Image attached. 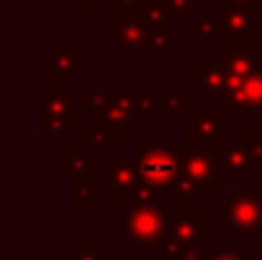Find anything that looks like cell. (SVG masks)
Here are the masks:
<instances>
[{"mask_svg":"<svg viewBox=\"0 0 262 260\" xmlns=\"http://www.w3.org/2000/svg\"><path fill=\"white\" fill-rule=\"evenodd\" d=\"M219 228L237 230L246 242H262V189H232L219 198Z\"/></svg>","mask_w":262,"mask_h":260,"instance_id":"1","label":"cell"},{"mask_svg":"<svg viewBox=\"0 0 262 260\" xmlns=\"http://www.w3.org/2000/svg\"><path fill=\"white\" fill-rule=\"evenodd\" d=\"M186 152H189V145H138L136 147L138 180L147 182L154 189H168L172 180L180 175Z\"/></svg>","mask_w":262,"mask_h":260,"instance_id":"2","label":"cell"},{"mask_svg":"<svg viewBox=\"0 0 262 260\" xmlns=\"http://www.w3.org/2000/svg\"><path fill=\"white\" fill-rule=\"evenodd\" d=\"M214 106L221 115H262V64L244 76H228L226 92Z\"/></svg>","mask_w":262,"mask_h":260,"instance_id":"3","label":"cell"},{"mask_svg":"<svg viewBox=\"0 0 262 260\" xmlns=\"http://www.w3.org/2000/svg\"><path fill=\"white\" fill-rule=\"evenodd\" d=\"M124 235L136 247L157 249L168 235V210H161L157 203L127 210Z\"/></svg>","mask_w":262,"mask_h":260,"instance_id":"4","label":"cell"},{"mask_svg":"<svg viewBox=\"0 0 262 260\" xmlns=\"http://www.w3.org/2000/svg\"><path fill=\"white\" fill-rule=\"evenodd\" d=\"M41 134L44 136L74 134V97L64 88H53L41 97Z\"/></svg>","mask_w":262,"mask_h":260,"instance_id":"5","label":"cell"},{"mask_svg":"<svg viewBox=\"0 0 262 260\" xmlns=\"http://www.w3.org/2000/svg\"><path fill=\"white\" fill-rule=\"evenodd\" d=\"M104 39L113 44L115 51L127 53V51H140L149 49L152 39V28L140 16H127V18H106L104 23Z\"/></svg>","mask_w":262,"mask_h":260,"instance_id":"6","label":"cell"},{"mask_svg":"<svg viewBox=\"0 0 262 260\" xmlns=\"http://www.w3.org/2000/svg\"><path fill=\"white\" fill-rule=\"evenodd\" d=\"M219 23L226 41L230 44H251L253 32L262 30V9H246L219 0Z\"/></svg>","mask_w":262,"mask_h":260,"instance_id":"7","label":"cell"},{"mask_svg":"<svg viewBox=\"0 0 262 260\" xmlns=\"http://www.w3.org/2000/svg\"><path fill=\"white\" fill-rule=\"evenodd\" d=\"M138 184L136 155H106L104 157V198L124 201Z\"/></svg>","mask_w":262,"mask_h":260,"instance_id":"8","label":"cell"},{"mask_svg":"<svg viewBox=\"0 0 262 260\" xmlns=\"http://www.w3.org/2000/svg\"><path fill=\"white\" fill-rule=\"evenodd\" d=\"M251 138L249 134H232L230 143L214 147L219 173L223 180H249L253 173L251 164Z\"/></svg>","mask_w":262,"mask_h":260,"instance_id":"9","label":"cell"},{"mask_svg":"<svg viewBox=\"0 0 262 260\" xmlns=\"http://www.w3.org/2000/svg\"><path fill=\"white\" fill-rule=\"evenodd\" d=\"M92 120L104 122L108 127H113L118 132V136H122L129 127H134L138 122V111H136V99L134 95H129L124 83H113V90L108 92L104 109L95 115Z\"/></svg>","mask_w":262,"mask_h":260,"instance_id":"10","label":"cell"},{"mask_svg":"<svg viewBox=\"0 0 262 260\" xmlns=\"http://www.w3.org/2000/svg\"><path fill=\"white\" fill-rule=\"evenodd\" d=\"M51 49H53V58L41 64V72L51 74L53 88H64L74 83V76L83 74V69H85L83 51L74 49L72 41H53Z\"/></svg>","mask_w":262,"mask_h":260,"instance_id":"11","label":"cell"},{"mask_svg":"<svg viewBox=\"0 0 262 260\" xmlns=\"http://www.w3.org/2000/svg\"><path fill=\"white\" fill-rule=\"evenodd\" d=\"M221 136V118H219V113H212L209 101L198 106V113L186 115V145L189 147H219Z\"/></svg>","mask_w":262,"mask_h":260,"instance_id":"12","label":"cell"},{"mask_svg":"<svg viewBox=\"0 0 262 260\" xmlns=\"http://www.w3.org/2000/svg\"><path fill=\"white\" fill-rule=\"evenodd\" d=\"M168 235L193 247L209 240V221L195 207H168Z\"/></svg>","mask_w":262,"mask_h":260,"instance_id":"13","label":"cell"},{"mask_svg":"<svg viewBox=\"0 0 262 260\" xmlns=\"http://www.w3.org/2000/svg\"><path fill=\"white\" fill-rule=\"evenodd\" d=\"M182 175L195 180L200 187L207 189H219L221 184V173H219V164H216V152L214 147H189L186 159L182 164Z\"/></svg>","mask_w":262,"mask_h":260,"instance_id":"14","label":"cell"},{"mask_svg":"<svg viewBox=\"0 0 262 260\" xmlns=\"http://www.w3.org/2000/svg\"><path fill=\"white\" fill-rule=\"evenodd\" d=\"M228 74L219 60H200L198 62V92L207 97L209 104H216V99L226 92Z\"/></svg>","mask_w":262,"mask_h":260,"instance_id":"15","label":"cell"},{"mask_svg":"<svg viewBox=\"0 0 262 260\" xmlns=\"http://www.w3.org/2000/svg\"><path fill=\"white\" fill-rule=\"evenodd\" d=\"M186 39L189 41H221L226 37H223L221 23L212 16V12L200 7L186 21Z\"/></svg>","mask_w":262,"mask_h":260,"instance_id":"16","label":"cell"},{"mask_svg":"<svg viewBox=\"0 0 262 260\" xmlns=\"http://www.w3.org/2000/svg\"><path fill=\"white\" fill-rule=\"evenodd\" d=\"M62 175L69 182L81 178H95V157L88 155L85 145H74L72 152L62 157Z\"/></svg>","mask_w":262,"mask_h":260,"instance_id":"17","label":"cell"},{"mask_svg":"<svg viewBox=\"0 0 262 260\" xmlns=\"http://www.w3.org/2000/svg\"><path fill=\"white\" fill-rule=\"evenodd\" d=\"M118 141V132L104 122L92 120V124L83 127V145L85 147H113Z\"/></svg>","mask_w":262,"mask_h":260,"instance_id":"18","label":"cell"},{"mask_svg":"<svg viewBox=\"0 0 262 260\" xmlns=\"http://www.w3.org/2000/svg\"><path fill=\"white\" fill-rule=\"evenodd\" d=\"M83 95H85L83 113L95 118V115L104 109L106 99H108V88H106V83H85V85H83Z\"/></svg>","mask_w":262,"mask_h":260,"instance_id":"19","label":"cell"},{"mask_svg":"<svg viewBox=\"0 0 262 260\" xmlns=\"http://www.w3.org/2000/svg\"><path fill=\"white\" fill-rule=\"evenodd\" d=\"M159 115H189V95L159 92Z\"/></svg>","mask_w":262,"mask_h":260,"instance_id":"20","label":"cell"},{"mask_svg":"<svg viewBox=\"0 0 262 260\" xmlns=\"http://www.w3.org/2000/svg\"><path fill=\"white\" fill-rule=\"evenodd\" d=\"M180 49V32L172 28H152V39H149V51L159 53H175Z\"/></svg>","mask_w":262,"mask_h":260,"instance_id":"21","label":"cell"},{"mask_svg":"<svg viewBox=\"0 0 262 260\" xmlns=\"http://www.w3.org/2000/svg\"><path fill=\"white\" fill-rule=\"evenodd\" d=\"M74 196H72V205L76 210H92L95 207V178H81L74 180Z\"/></svg>","mask_w":262,"mask_h":260,"instance_id":"22","label":"cell"},{"mask_svg":"<svg viewBox=\"0 0 262 260\" xmlns=\"http://www.w3.org/2000/svg\"><path fill=\"white\" fill-rule=\"evenodd\" d=\"M200 184L195 182V180L186 178V175H177L175 180H172V184L166 189V196L170 198V201H186V198H193L195 193L200 191Z\"/></svg>","mask_w":262,"mask_h":260,"instance_id":"23","label":"cell"},{"mask_svg":"<svg viewBox=\"0 0 262 260\" xmlns=\"http://www.w3.org/2000/svg\"><path fill=\"white\" fill-rule=\"evenodd\" d=\"M157 191L159 189L149 187L147 182L138 180V184L134 187V191L124 198V207L127 210H134V207H143V205H154L157 203Z\"/></svg>","mask_w":262,"mask_h":260,"instance_id":"24","label":"cell"},{"mask_svg":"<svg viewBox=\"0 0 262 260\" xmlns=\"http://www.w3.org/2000/svg\"><path fill=\"white\" fill-rule=\"evenodd\" d=\"M140 16L145 18V23L149 28H168V21H170V16L166 12V5L161 0H147Z\"/></svg>","mask_w":262,"mask_h":260,"instance_id":"25","label":"cell"},{"mask_svg":"<svg viewBox=\"0 0 262 260\" xmlns=\"http://www.w3.org/2000/svg\"><path fill=\"white\" fill-rule=\"evenodd\" d=\"M166 5V12L170 16V21H189V16L200 9L203 0H161Z\"/></svg>","mask_w":262,"mask_h":260,"instance_id":"26","label":"cell"},{"mask_svg":"<svg viewBox=\"0 0 262 260\" xmlns=\"http://www.w3.org/2000/svg\"><path fill=\"white\" fill-rule=\"evenodd\" d=\"M111 3H113V16L127 18V16H138L147 0H111Z\"/></svg>","mask_w":262,"mask_h":260,"instance_id":"27","label":"cell"},{"mask_svg":"<svg viewBox=\"0 0 262 260\" xmlns=\"http://www.w3.org/2000/svg\"><path fill=\"white\" fill-rule=\"evenodd\" d=\"M138 115H159V95H134Z\"/></svg>","mask_w":262,"mask_h":260,"instance_id":"28","label":"cell"},{"mask_svg":"<svg viewBox=\"0 0 262 260\" xmlns=\"http://www.w3.org/2000/svg\"><path fill=\"white\" fill-rule=\"evenodd\" d=\"M74 260H106V253L101 249H97V244L92 240H85L83 247L78 249V253L74 256Z\"/></svg>","mask_w":262,"mask_h":260,"instance_id":"29","label":"cell"},{"mask_svg":"<svg viewBox=\"0 0 262 260\" xmlns=\"http://www.w3.org/2000/svg\"><path fill=\"white\" fill-rule=\"evenodd\" d=\"M212 260H253V253L249 249H239V251L221 249V251H212Z\"/></svg>","mask_w":262,"mask_h":260,"instance_id":"30","label":"cell"},{"mask_svg":"<svg viewBox=\"0 0 262 260\" xmlns=\"http://www.w3.org/2000/svg\"><path fill=\"white\" fill-rule=\"evenodd\" d=\"M58 3H62V9H67V12H90V9H95L97 0H58Z\"/></svg>","mask_w":262,"mask_h":260,"instance_id":"31","label":"cell"},{"mask_svg":"<svg viewBox=\"0 0 262 260\" xmlns=\"http://www.w3.org/2000/svg\"><path fill=\"white\" fill-rule=\"evenodd\" d=\"M251 164H253V168L262 170V136L251 138Z\"/></svg>","mask_w":262,"mask_h":260,"instance_id":"32","label":"cell"},{"mask_svg":"<svg viewBox=\"0 0 262 260\" xmlns=\"http://www.w3.org/2000/svg\"><path fill=\"white\" fill-rule=\"evenodd\" d=\"M172 260H203V247L195 244V247H186L180 256H175Z\"/></svg>","mask_w":262,"mask_h":260,"instance_id":"33","label":"cell"},{"mask_svg":"<svg viewBox=\"0 0 262 260\" xmlns=\"http://www.w3.org/2000/svg\"><path fill=\"white\" fill-rule=\"evenodd\" d=\"M226 3L235 5V7H246V9H262L260 0H226Z\"/></svg>","mask_w":262,"mask_h":260,"instance_id":"34","label":"cell"},{"mask_svg":"<svg viewBox=\"0 0 262 260\" xmlns=\"http://www.w3.org/2000/svg\"><path fill=\"white\" fill-rule=\"evenodd\" d=\"M258 51H260V58H262V41H260V44H258Z\"/></svg>","mask_w":262,"mask_h":260,"instance_id":"35","label":"cell"},{"mask_svg":"<svg viewBox=\"0 0 262 260\" xmlns=\"http://www.w3.org/2000/svg\"><path fill=\"white\" fill-rule=\"evenodd\" d=\"M260 7H262V0H260Z\"/></svg>","mask_w":262,"mask_h":260,"instance_id":"36","label":"cell"},{"mask_svg":"<svg viewBox=\"0 0 262 260\" xmlns=\"http://www.w3.org/2000/svg\"><path fill=\"white\" fill-rule=\"evenodd\" d=\"M260 253H262V247H260Z\"/></svg>","mask_w":262,"mask_h":260,"instance_id":"37","label":"cell"},{"mask_svg":"<svg viewBox=\"0 0 262 260\" xmlns=\"http://www.w3.org/2000/svg\"><path fill=\"white\" fill-rule=\"evenodd\" d=\"M260 175H262V170H260Z\"/></svg>","mask_w":262,"mask_h":260,"instance_id":"38","label":"cell"}]
</instances>
